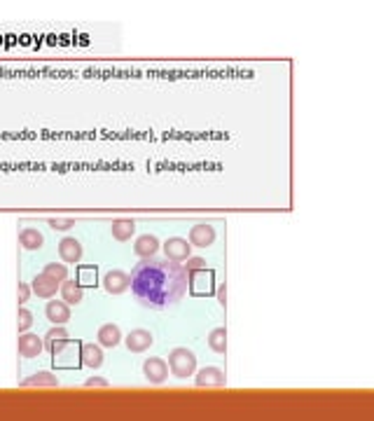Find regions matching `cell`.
<instances>
[{"mask_svg": "<svg viewBox=\"0 0 374 421\" xmlns=\"http://www.w3.org/2000/svg\"><path fill=\"white\" fill-rule=\"evenodd\" d=\"M45 347L52 354L54 367H59V370H78L82 365V360H80V347H82V342H78V339L61 337V339L45 342Z\"/></svg>", "mask_w": 374, "mask_h": 421, "instance_id": "2", "label": "cell"}, {"mask_svg": "<svg viewBox=\"0 0 374 421\" xmlns=\"http://www.w3.org/2000/svg\"><path fill=\"white\" fill-rule=\"evenodd\" d=\"M43 274H47L49 279H54V281H66L68 279V267L63 262H49V264H45V272Z\"/></svg>", "mask_w": 374, "mask_h": 421, "instance_id": "24", "label": "cell"}, {"mask_svg": "<svg viewBox=\"0 0 374 421\" xmlns=\"http://www.w3.org/2000/svg\"><path fill=\"white\" fill-rule=\"evenodd\" d=\"M85 386H87V389H91V386H108V381H105L103 377H91V379H87V381H85Z\"/></svg>", "mask_w": 374, "mask_h": 421, "instance_id": "30", "label": "cell"}, {"mask_svg": "<svg viewBox=\"0 0 374 421\" xmlns=\"http://www.w3.org/2000/svg\"><path fill=\"white\" fill-rule=\"evenodd\" d=\"M194 384L197 386H225L227 384V379H225V372L220 367H204L197 372V379H194Z\"/></svg>", "mask_w": 374, "mask_h": 421, "instance_id": "14", "label": "cell"}, {"mask_svg": "<svg viewBox=\"0 0 374 421\" xmlns=\"http://www.w3.org/2000/svg\"><path fill=\"white\" fill-rule=\"evenodd\" d=\"M19 244H21V248H26V250H38V248H43L45 237H43L40 229H35V227H24V229L19 232Z\"/></svg>", "mask_w": 374, "mask_h": 421, "instance_id": "19", "label": "cell"}, {"mask_svg": "<svg viewBox=\"0 0 374 421\" xmlns=\"http://www.w3.org/2000/svg\"><path fill=\"white\" fill-rule=\"evenodd\" d=\"M187 288H190V293L197 295V297L215 293V272L208 267L187 272Z\"/></svg>", "mask_w": 374, "mask_h": 421, "instance_id": "4", "label": "cell"}, {"mask_svg": "<svg viewBox=\"0 0 374 421\" xmlns=\"http://www.w3.org/2000/svg\"><path fill=\"white\" fill-rule=\"evenodd\" d=\"M133 250H136V255L138 257H152L157 255L159 250V239L155 234H140L136 239V244H133Z\"/></svg>", "mask_w": 374, "mask_h": 421, "instance_id": "17", "label": "cell"}, {"mask_svg": "<svg viewBox=\"0 0 374 421\" xmlns=\"http://www.w3.org/2000/svg\"><path fill=\"white\" fill-rule=\"evenodd\" d=\"M80 360L85 367H101L103 365V349L101 344H91V342H82L80 347Z\"/></svg>", "mask_w": 374, "mask_h": 421, "instance_id": "13", "label": "cell"}, {"mask_svg": "<svg viewBox=\"0 0 374 421\" xmlns=\"http://www.w3.org/2000/svg\"><path fill=\"white\" fill-rule=\"evenodd\" d=\"M45 314H47L49 323H68V318H70V309H68V304L63 302V299H49L47 307H45Z\"/></svg>", "mask_w": 374, "mask_h": 421, "instance_id": "15", "label": "cell"}, {"mask_svg": "<svg viewBox=\"0 0 374 421\" xmlns=\"http://www.w3.org/2000/svg\"><path fill=\"white\" fill-rule=\"evenodd\" d=\"M110 232H113V237H115L117 241H129V239L136 234V222H133V220H127V218L113 220Z\"/></svg>", "mask_w": 374, "mask_h": 421, "instance_id": "20", "label": "cell"}, {"mask_svg": "<svg viewBox=\"0 0 374 421\" xmlns=\"http://www.w3.org/2000/svg\"><path fill=\"white\" fill-rule=\"evenodd\" d=\"M129 286H131V279H129V274L122 272V269H110L108 274L103 276V288H105L110 295H122L124 290H129Z\"/></svg>", "mask_w": 374, "mask_h": 421, "instance_id": "8", "label": "cell"}, {"mask_svg": "<svg viewBox=\"0 0 374 421\" xmlns=\"http://www.w3.org/2000/svg\"><path fill=\"white\" fill-rule=\"evenodd\" d=\"M45 342L33 332H21L19 335V356L21 358H38L43 354Z\"/></svg>", "mask_w": 374, "mask_h": 421, "instance_id": "9", "label": "cell"}, {"mask_svg": "<svg viewBox=\"0 0 374 421\" xmlns=\"http://www.w3.org/2000/svg\"><path fill=\"white\" fill-rule=\"evenodd\" d=\"M96 339H98V344H101V347L115 349L117 344L122 342V332H120V328H117L115 323H105V325H101V328H98Z\"/></svg>", "mask_w": 374, "mask_h": 421, "instance_id": "18", "label": "cell"}, {"mask_svg": "<svg viewBox=\"0 0 374 421\" xmlns=\"http://www.w3.org/2000/svg\"><path fill=\"white\" fill-rule=\"evenodd\" d=\"M143 374L150 384H164L169 379V363L164 358H147L143 363Z\"/></svg>", "mask_w": 374, "mask_h": 421, "instance_id": "6", "label": "cell"}, {"mask_svg": "<svg viewBox=\"0 0 374 421\" xmlns=\"http://www.w3.org/2000/svg\"><path fill=\"white\" fill-rule=\"evenodd\" d=\"M17 321H19V323H17L19 332H28L30 325H33V314H30L26 307H19V318H17Z\"/></svg>", "mask_w": 374, "mask_h": 421, "instance_id": "25", "label": "cell"}, {"mask_svg": "<svg viewBox=\"0 0 374 421\" xmlns=\"http://www.w3.org/2000/svg\"><path fill=\"white\" fill-rule=\"evenodd\" d=\"M204 267H208L204 257H187V260H185V269H187V272H194V269H204Z\"/></svg>", "mask_w": 374, "mask_h": 421, "instance_id": "27", "label": "cell"}, {"mask_svg": "<svg viewBox=\"0 0 374 421\" xmlns=\"http://www.w3.org/2000/svg\"><path fill=\"white\" fill-rule=\"evenodd\" d=\"M213 241H215V229H213L211 225L201 222V225H194L192 229H190V244L197 246V248H206V246H211Z\"/></svg>", "mask_w": 374, "mask_h": 421, "instance_id": "12", "label": "cell"}, {"mask_svg": "<svg viewBox=\"0 0 374 421\" xmlns=\"http://www.w3.org/2000/svg\"><path fill=\"white\" fill-rule=\"evenodd\" d=\"M59 255L63 262L68 264H78L82 260V244L75 237H63L59 241Z\"/></svg>", "mask_w": 374, "mask_h": 421, "instance_id": "10", "label": "cell"}, {"mask_svg": "<svg viewBox=\"0 0 374 421\" xmlns=\"http://www.w3.org/2000/svg\"><path fill=\"white\" fill-rule=\"evenodd\" d=\"M75 281H78V286H82V288L98 286V267L96 264H82V267H78Z\"/></svg>", "mask_w": 374, "mask_h": 421, "instance_id": "22", "label": "cell"}, {"mask_svg": "<svg viewBox=\"0 0 374 421\" xmlns=\"http://www.w3.org/2000/svg\"><path fill=\"white\" fill-rule=\"evenodd\" d=\"M131 290L147 309H166L182 299L187 293V269L182 262L169 257H140L131 269Z\"/></svg>", "mask_w": 374, "mask_h": 421, "instance_id": "1", "label": "cell"}, {"mask_svg": "<svg viewBox=\"0 0 374 421\" xmlns=\"http://www.w3.org/2000/svg\"><path fill=\"white\" fill-rule=\"evenodd\" d=\"M124 344H127V349L131 351V354H143V351H147V349L155 344V339H152V332H150V330L136 328V330H131V332L127 335Z\"/></svg>", "mask_w": 374, "mask_h": 421, "instance_id": "7", "label": "cell"}, {"mask_svg": "<svg viewBox=\"0 0 374 421\" xmlns=\"http://www.w3.org/2000/svg\"><path fill=\"white\" fill-rule=\"evenodd\" d=\"M61 337H68V330L63 328V325H54V328L45 335V342H49V339H61Z\"/></svg>", "mask_w": 374, "mask_h": 421, "instance_id": "28", "label": "cell"}, {"mask_svg": "<svg viewBox=\"0 0 374 421\" xmlns=\"http://www.w3.org/2000/svg\"><path fill=\"white\" fill-rule=\"evenodd\" d=\"M59 290H61V299H63L66 304H80L82 297H85V288L78 286V281H72V279L61 281Z\"/></svg>", "mask_w": 374, "mask_h": 421, "instance_id": "16", "label": "cell"}, {"mask_svg": "<svg viewBox=\"0 0 374 421\" xmlns=\"http://www.w3.org/2000/svg\"><path fill=\"white\" fill-rule=\"evenodd\" d=\"M30 293H33V290H30V283H21V281H19V304H26Z\"/></svg>", "mask_w": 374, "mask_h": 421, "instance_id": "29", "label": "cell"}, {"mask_svg": "<svg viewBox=\"0 0 374 421\" xmlns=\"http://www.w3.org/2000/svg\"><path fill=\"white\" fill-rule=\"evenodd\" d=\"M208 347H211L215 354H225V349H227V330L225 328L211 330V335H208Z\"/></svg>", "mask_w": 374, "mask_h": 421, "instance_id": "23", "label": "cell"}, {"mask_svg": "<svg viewBox=\"0 0 374 421\" xmlns=\"http://www.w3.org/2000/svg\"><path fill=\"white\" fill-rule=\"evenodd\" d=\"M19 386H21V389H30V386H49V389H56V386H59V379L52 372H35V374H30L28 379H21Z\"/></svg>", "mask_w": 374, "mask_h": 421, "instance_id": "21", "label": "cell"}, {"mask_svg": "<svg viewBox=\"0 0 374 421\" xmlns=\"http://www.w3.org/2000/svg\"><path fill=\"white\" fill-rule=\"evenodd\" d=\"M169 370L178 379L192 377L194 370H197V356H194V351H190V349H185V347L173 349L169 354Z\"/></svg>", "mask_w": 374, "mask_h": 421, "instance_id": "3", "label": "cell"}, {"mask_svg": "<svg viewBox=\"0 0 374 421\" xmlns=\"http://www.w3.org/2000/svg\"><path fill=\"white\" fill-rule=\"evenodd\" d=\"M215 290H217V302L225 304V302H227V290H225V283H222V286H215Z\"/></svg>", "mask_w": 374, "mask_h": 421, "instance_id": "31", "label": "cell"}, {"mask_svg": "<svg viewBox=\"0 0 374 421\" xmlns=\"http://www.w3.org/2000/svg\"><path fill=\"white\" fill-rule=\"evenodd\" d=\"M164 253L173 262H185L187 257H192V244L182 237H171L164 241Z\"/></svg>", "mask_w": 374, "mask_h": 421, "instance_id": "5", "label": "cell"}, {"mask_svg": "<svg viewBox=\"0 0 374 421\" xmlns=\"http://www.w3.org/2000/svg\"><path fill=\"white\" fill-rule=\"evenodd\" d=\"M59 281H54V279H49L47 274H35V279L30 281V290L38 295V297H43V299H52L56 295V290H59Z\"/></svg>", "mask_w": 374, "mask_h": 421, "instance_id": "11", "label": "cell"}, {"mask_svg": "<svg viewBox=\"0 0 374 421\" xmlns=\"http://www.w3.org/2000/svg\"><path fill=\"white\" fill-rule=\"evenodd\" d=\"M75 220L72 218H52L49 220V227L52 229H59V232H66V229H72Z\"/></svg>", "mask_w": 374, "mask_h": 421, "instance_id": "26", "label": "cell"}]
</instances>
